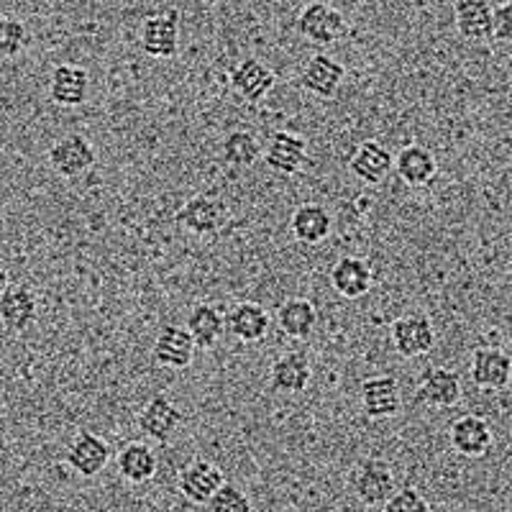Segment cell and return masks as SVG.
Listing matches in <instances>:
<instances>
[{"label": "cell", "mask_w": 512, "mask_h": 512, "mask_svg": "<svg viewBox=\"0 0 512 512\" xmlns=\"http://www.w3.org/2000/svg\"><path fill=\"white\" fill-rule=\"evenodd\" d=\"M47 159L49 167L54 169V175H59L62 180H77V177L88 175L95 162H98L93 141L85 139L82 134H67L54 141L49 146Z\"/></svg>", "instance_id": "6da1fadb"}, {"label": "cell", "mask_w": 512, "mask_h": 512, "mask_svg": "<svg viewBox=\"0 0 512 512\" xmlns=\"http://www.w3.org/2000/svg\"><path fill=\"white\" fill-rule=\"evenodd\" d=\"M297 34L310 44L318 47H331L346 34V21L338 8L323 0H313L297 16Z\"/></svg>", "instance_id": "7a4b0ae2"}, {"label": "cell", "mask_w": 512, "mask_h": 512, "mask_svg": "<svg viewBox=\"0 0 512 512\" xmlns=\"http://www.w3.org/2000/svg\"><path fill=\"white\" fill-rule=\"evenodd\" d=\"M397 489L395 472L382 459H364L351 474V492L367 507H379L390 500Z\"/></svg>", "instance_id": "3957f363"}, {"label": "cell", "mask_w": 512, "mask_h": 512, "mask_svg": "<svg viewBox=\"0 0 512 512\" xmlns=\"http://www.w3.org/2000/svg\"><path fill=\"white\" fill-rule=\"evenodd\" d=\"M177 223L195 236H216L228 226V205L213 195H195L177 210Z\"/></svg>", "instance_id": "277c9868"}, {"label": "cell", "mask_w": 512, "mask_h": 512, "mask_svg": "<svg viewBox=\"0 0 512 512\" xmlns=\"http://www.w3.org/2000/svg\"><path fill=\"white\" fill-rule=\"evenodd\" d=\"M113 459V448L105 438L95 436L90 431H80L75 438H72L70 448H67V466L72 472L80 474L85 479L98 477L100 472H105V466L111 464Z\"/></svg>", "instance_id": "5b68a950"}, {"label": "cell", "mask_w": 512, "mask_h": 512, "mask_svg": "<svg viewBox=\"0 0 512 512\" xmlns=\"http://www.w3.org/2000/svg\"><path fill=\"white\" fill-rule=\"evenodd\" d=\"M392 346L402 359H418L436 346V328L428 315H402L392 323Z\"/></svg>", "instance_id": "8992f818"}, {"label": "cell", "mask_w": 512, "mask_h": 512, "mask_svg": "<svg viewBox=\"0 0 512 512\" xmlns=\"http://www.w3.org/2000/svg\"><path fill=\"white\" fill-rule=\"evenodd\" d=\"M182 420H185V413L177 408V402H172L164 395H154L152 400L141 408L139 431L144 433L149 441L169 443L182 428Z\"/></svg>", "instance_id": "52a82bcc"}, {"label": "cell", "mask_w": 512, "mask_h": 512, "mask_svg": "<svg viewBox=\"0 0 512 512\" xmlns=\"http://www.w3.org/2000/svg\"><path fill=\"white\" fill-rule=\"evenodd\" d=\"M223 484H226V477H223L221 466L205 459L190 461L180 472V477H177L180 495L185 500L195 502V505H208Z\"/></svg>", "instance_id": "ba28073f"}, {"label": "cell", "mask_w": 512, "mask_h": 512, "mask_svg": "<svg viewBox=\"0 0 512 512\" xmlns=\"http://www.w3.org/2000/svg\"><path fill=\"white\" fill-rule=\"evenodd\" d=\"M402 408V392L397 379L387 377H369L361 382V410L372 420L395 418Z\"/></svg>", "instance_id": "9c48e42d"}, {"label": "cell", "mask_w": 512, "mask_h": 512, "mask_svg": "<svg viewBox=\"0 0 512 512\" xmlns=\"http://www.w3.org/2000/svg\"><path fill=\"white\" fill-rule=\"evenodd\" d=\"M264 162L282 177L297 175L308 162V144L303 136L292 134V131H277L264 149Z\"/></svg>", "instance_id": "30bf717a"}, {"label": "cell", "mask_w": 512, "mask_h": 512, "mask_svg": "<svg viewBox=\"0 0 512 512\" xmlns=\"http://www.w3.org/2000/svg\"><path fill=\"white\" fill-rule=\"evenodd\" d=\"M349 169L351 175L359 177V180L367 182V185H382V182L392 175V169H395V157H392L390 149L384 144H379V141H361L354 149V154H351Z\"/></svg>", "instance_id": "8fae6325"}, {"label": "cell", "mask_w": 512, "mask_h": 512, "mask_svg": "<svg viewBox=\"0 0 512 512\" xmlns=\"http://www.w3.org/2000/svg\"><path fill=\"white\" fill-rule=\"evenodd\" d=\"M141 49L154 59H172L180 49V24L175 13H157L141 24Z\"/></svg>", "instance_id": "7c38bea8"}, {"label": "cell", "mask_w": 512, "mask_h": 512, "mask_svg": "<svg viewBox=\"0 0 512 512\" xmlns=\"http://www.w3.org/2000/svg\"><path fill=\"white\" fill-rule=\"evenodd\" d=\"M472 379L479 390L500 392L512 379V359L497 346H482L472 356Z\"/></svg>", "instance_id": "4fadbf2b"}, {"label": "cell", "mask_w": 512, "mask_h": 512, "mask_svg": "<svg viewBox=\"0 0 512 512\" xmlns=\"http://www.w3.org/2000/svg\"><path fill=\"white\" fill-rule=\"evenodd\" d=\"M418 400L425 402L428 408H454L461 402V377L454 369L428 367L420 377Z\"/></svg>", "instance_id": "5bb4252c"}, {"label": "cell", "mask_w": 512, "mask_h": 512, "mask_svg": "<svg viewBox=\"0 0 512 512\" xmlns=\"http://www.w3.org/2000/svg\"><path fill=\"white\" fill-rule=\"evenodd\" d=\"M272 328V318L259 303H239L226 313V333L239 344H259Z\"/></svg>", "instance_id": "9a60e30c"}, {"label": "cell", "mask_w": 512, "mask_h": 512, "mask_svg": "<svg viewBox=\"0 0 512 512\" xmlns=\"http://www.w3.org/2000/svg\"><path fill=\"white\" fill-rule=\"evenodd\" d=\"M274 85H277V75L262 59L246 57L231 70V88L249 103H259L267 98Z\"/></svg>", "instance_id": "2e32d148"}, {"label": "cell", "mask_w": 512, "mask_h": 512, "mask_svg": "<svg viewBox=\"0 0 512 512\" xmlns=\"http://www.w3.org/2000/svg\"><path fill=\"white\" fill-rule=\"evenodd\" d=\"M448 441L456 454L466 456V459H482L495 443V436H492L487 420L479 415H464V418L454 420L451 431H448Z\"/></svg>", "instance_id": "e0dca14e"}, {"label": "cell", "mask_w": 512, "mask_h": 512, "mask_svg": "<svg viewBox=\"0 0 512 512\" xmlns=\"http://www.w3.org/2000/svg\"><path fill=\"white\" fill-rule=\"evenodd\" d=\"M346 77V67L328 54H313L303 67L300 85L315 98H333L341 90Z\"/></svg>", "instance_id": "ac0fdd59"}, {"label": "cell", "mask_w": 512, "mask_h": 512, "mask_svg": "<svg viewBox=\"0 0 512 512\" xmlns=\"http://www.w3.org/2000/svg\"><path fill=\"white\" fill-rule=\"evenodd\" d=\"M195 341H192L190 331L182 326H164L159 331L157 341H154V361L164 369H187L195 359Z\"/></svg>", "instance_id": "d6986e66"}, {"label": "cell", "mask_w": 512, "mask_h": 512, "mask_svg": "<svg viewBox=\"0 0 512 512\" xmlns=\"http://www.w3.org/2000/svg\"><path fill=\"white\" fill-rule=\"evenodd\" d=\"M90 95V75L77 64H57L49 77V98L62 108H77Z\"/></svg>", "instance_id": "ffe728a7"}, {"label": "cell", "mask_w": 512, "mask_h": 512, "mask_svg": "<svg viewBox=\"0 0 512 512\" xmlns=\"http://www.w3.org/2000/svg\"><path fill=\"white\" fill-rule=\"evenodd\" d=\"M331 287L346 300H359V297L369 295L374 282V274L369 269V264L359 256H341L336 264L331 267Z\"/></svg>", "instance_id": "44dd1931"}, {"label": "cell", "mask_w": 512, "mask_h": 512, "mask_svg": "<svg viewBox=\"0 0 512 512\" xmlns=\"http://www.w3.org/2000/svg\"><path fill=\"white\" fill-rule=\"evenodd\" d=\"M310 379H313V367L305 354H282L272 361V369H269V384H272L274 392H282V395H297V392L308 390Z\"/></svg>", "instance_id": "7402d4cb"}, {"label": "cell", "mask_w": 512, "mask_h": 512, "mask_svg": "<svg viewBox=\"0 0 512 512\" xmlns=\"http://www.w3.org/2000/svg\"><path fill=\"white\" fill-rule=\"evenodd\" d=\"M36 313H39V305H36V297L29 287H8L3 295H0V323L6 331L24 333L34 326Z\"/></svg>", "instance_id": "603a6c76"}, {"label": "cell", "mask_w": 512, "mask_h": 512, "mask_svg": "<svg viewBox=\"0 0 512 512\" xmlns=\"http://www.w3.org/2000/svg\"><path fill=\"white\" fill-rule=\"evenodd\" d=\"M395 172L408 187L431 185L438 175V162L431 149L420 144H410L400 149L395 157Z\"/></svg>", "instance_id": "cb8c5ba5"}, {"label": "cell", "mask_w": 512, "mask_h": 512, "mask_svg": "<svg viewBox=\"0 0 512 512\" xmlns=\"http://www.w3.org/2000/svg\"><path fill=\"white\" fill-rule=\"evenodd\" d=\"M292 236H295L300 244L318 246L331 236L333 231V218L323 205L318 203H305L297 205L295 213H292Z\"/></svg>", "instance_id": "d4e9b609"}, {"label": "cell", "mask_w": 512, "mask_h": 512, "mask_svg": "<svg viewBox=\"0 0 512 512\" xmlns=\"http://www.w3.org/2000/svg\"><path fill=\"white\" fill-rule=\"evenodd\" d=\"M187 331H190L192 341L198 349H216L218 341L226 333V315L210 303H200L190 310L187 315Z\"/></svg>", "instance_id": "484cf974"}, {"label": "cell", "mask_w": 512, "mask_h": 512, "mask_svg": "<svg viewBox=\"0 0 512 512\" xmlns=\"http://www.w3.org/2000/svg\"><path fill=\"white\" fill-rule=\"evenodd\" d=\"M456 29L464 39L484 41L492 36V18L495 8L489 6V0H459L454 8Z\"/></svg>", "instance_id": "4316f807"}, {"label": "cell", "mask_w": 512, "mask_h": 512, "mask_svg": "<svg viewBox=\"0 0 512 512\" xmlns=\"http://www.w3.org/2000/svg\"><path fill=\"white\" fill-rule=\"evenodd\" d=\"M118 474L131 484H146L152 482L157 474V454L149 443H128L121 448V454L116 459Z\"/></svg>", "instance_id": "83f0119b"}, {"label": "cell", "mask_w": 512, "mask_h": 512, "mask_svg": "<svg viewBox=\"0 0 512 512\" xmlns=\"http://www.w3.org/2000/svg\"><path fill=\"white\" fill-rule=\"evenodd\" d=\"M277 326L290 338H310L318 326V310L305 297H290L277 310Z\"/></svg>", "instance_id": "f1b7e54d"}, {"label": "cell", "mask_w": 512, "mask_h": 512, "mask_svg": "<svg viewBox=\"0 0 512 512\" xmlns=\"http://www.w3.org/2000/svg\"><path fill=\"white\" fill-rule=\"evenodd\" d=\"M262 154V146L251 131H231V134L223 139V159H226L231 167L246 169L259 159Z\"/></svg>", "instance_id": "f546056e"}, {"label": "cell", "mask_w": 512, "mask_h": 512, "mask_svg": "<svg viewBox=\"0 0 512 512\" xmlns=\"http://www.w3.org/2000/svg\"><path fill=\"white\" fill-rule=\"evenodd\" d=\"M29 44V31L18 18L0 13V59L16 57Z\"/></svg>", "instance_id": "4dcf8cb0"}, {"label": "cell", "mask_w": 512, "mask_h": 512, "mask_svg": "<svg viewBox=\"0 0 512 512\" xmlns=\"http://www.w3.org/2000/svg\"><path fill=\"white\" fill-rule=\"evenodd\" d=\"M210 512H251L249 495H246L244 489L233 487V484H223L221 489L216 492V497L208 502Z\"/></svg>", "instance_id": "1f68e13d"}, {"label": "cell", "mask_w": 512, "mask_h": 512, "mask_svg": "<svg viewBox=\"0 0 512 512\" xmlns=\"http://www.w3.org/2000/svg\"><path fill=\"white\" fill-rule=\"evenodd\" d=\"M384 512H431V505L420 495V489L402 487L392 492V497L384 502Z\"/></svg>", "instance_id": "d6a6232c"}, {"label": "cell", "mask_w": 512, "mask_h": 512, "mask_svg": "<svg viewBox=\"0 0 512 512\" xmlns=\"http://www.w3.org/2000/svg\"><path fill=\"white\" fill-rule=\"evenodd\" d=\"M492 39L512 41V0H505L502 6L495 8V18H492Z\"/></svg>", "instance_id": "836d02e7"}, {"label": "cell", "mask_w": 512, "mask_h": 512, "mask_svg": "<svg viewBox=\"0 0 512 512\" xmlns=\"http://www.w3.org/2000/svg\"><path fill=\"white\" fill-rule=\"evenodd\" d=\"M11 287V274H8V267L0 262V295Z\"/></svg>", "instance_id": "e575fe53"}, {"label": "cell", "mask_w": 512, "mask_h": 512, "mask_svg": "<svg viewBox=\"0 0 512 512\" xmlns=\"http://www.w3.org/2000/svg\"><path fill=\"white\" fill-rule=\"evenodd\" d=\"M507 274H510V280H512V259H510V267H507Z\"/></svg>", "instance_id": "d590c367"}]
</instances>
